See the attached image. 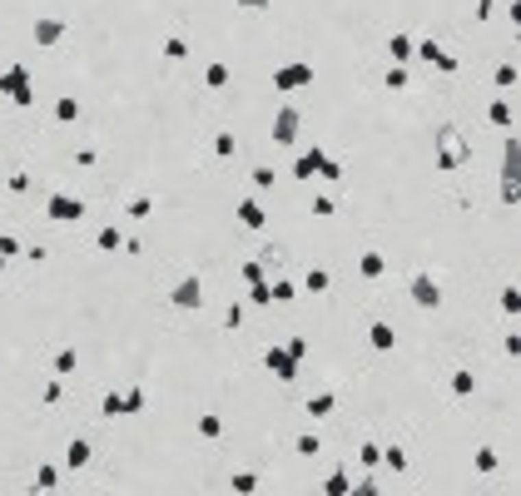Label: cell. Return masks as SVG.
<instances>
[{
	"mask_svg": "<svg viewBox=\"0 0 521 496\" xmlns=\"http://www.w3.org/2000/svg\"><path fill=\"white\" fill-rule=\"evenodd\" d=\"M502 203L507 209L521 203V139L516 134H507L502 144Z\"/></svg>",
	"mask_w": 521,
	"mask_h": 496,
	"instance_id": "6da1fadb",
	"label": "cell"
},
{
	"mask_svg": "<svg viewBox=\"0 0 521 496\" xmlns=\"http://www.w3.org/2000/svg\"><path fill=\"white\" fill-rule=\"evenodd\" d=\"M332 407H338V397H332V392H313V397L303 402V412H308L313 422H323V417H328Z\"/></svg>",
	"mask_w": 521,
	"mask_h": 496,
	"instance_id": "2e32d148",
	"label": "cell"
},
{
	"mask_svg": "<svg viewBox=\"0 0 521 496\" xmlns=\"http://www.w3.org/2000/svg\"><path fill=\"white\" fill-rule=\"evenodd\" d=\"M228 486H234L239 496H254L258 491V477H254V471H234V482H228Z\"/></svg>",
	"mask_w": 521,
	"mask_h": 496,
	"instance_id": "d6a6232c",
	"label": "cell"
},
{
	"mask_svg": "<svg viewBox=\"0 0 521 496\" xmlns=\"http://www.w3.org/2000/svg\"><path fill=\"white\" fill-rule=\"evenodd\" d=\"M298 288H308V293H328L332 278H328V268H308V278H303Z\"/></svg>",
	"mask_w": 521,
	"mask_h": 496,
	"instance_id": "4316f807",
	"label": "cell"
},
{
	"mask_svg": "<svg viewBox=\"0 0 521 496\" xmlns=\"http://www.w3.org/2000/svg\"><path fill=\"white\" fill-rule=\"evenodd\" d=\"M243 318H248V308H243V303H228V313H223V327H243Z\"/></svg>",
	"mask_w": 521,
	"mask_h": 496,
	"instance_id": "bcb514c9",
	"label": "cell"
},
{
	"mask_svg": "<svg viewBox=\"0 0 521 496\" xmlns=\"http://www.w3.org/2000/svg\"><path fill=\"white\" fill-rule=\"evenodd\" d=\"M358 457H363V467H378V462H383V447H378V442H363Z\"/></svg>",
	"mask_w": 521,
	"mask_h": 496,
	"instance_id": "f6af8a7d",
	"label": "cell"
},
{
	"mask_svg": "<svg viewBox=\"0 0 521 496\" xmlns=\"http://www.w3.org/2000/svg\"><path fill=\"white\" fill-rule=\"evenodd\" d=\"M164 60H189V45H184L179 35H169L164 40Z\"/></svg>",
	"mask_w": 521,
	"mask_h": 496,
	"instance_id": "f35d334b",
	"label": "cell"
},
{
	"mask_svg": "<svg viewBox=\"0 0 521 496\" xmlns=\"http://www.w3.org/2000/svg\"><path fill=\"white\" fill-rule=\"evenodd\" d=\"M124 214H130L134 223H139V219H149V214H154V199H144V194H139V199H130V209H124Z\"/></svg>",
	"mask_w": 521,
	"mask_h": 496,
	"instance_id": "8d00e7d4",
	"label": "cell"
},
{
	"mask_svg": "<svg viewBox=\"0 0 521 496\" xmlns=\"http://www.w3.org/2000/svg\"><path fill=\"white\" fill-rule=\"evenodd\" d=\"M472 159V144L462 139V129L457 124H437V164L442 169H467Z\"/></svg>",
	"mask_w": 521,
	"mask_h": 496,
	"instance_id": "7a4b0ae2",
	"label": "cell"
},
{
	"mask_svg": "<svg viewBox=\"0 0 521 496\" xmlns=\"http://www.w3.org/2000/svg\"><path fill=\"white\" fill-rule=\"evenodd\" d=\"M268 293H274V303H293V298H298V283H293V278H283V273H278L274 283H268Z\"/></svg>",
	"mask_w": 521,
	"mask_h": 496,
	"instance_id": "7402d4cb",
	"label": "cell"
},
{
	"mask_svg": "<svg viewBox=\"0 0 521 496\" xmlns=\"http://www.w3.org/2000/svg\"><path fill=\"white\" fill-rule=\"evenodd\" d=\"M447 387H452V397H472V392H476V372L472 367H457L452 377H447Z\"/></svg>",
	"mask_w": 521,
	"mask_h": 496,
	"instance_id": "e0dca14e",
	"label": "cell"
},
{
	"mask_svg": "<svg viewBox=\"0 0 521 496\" xmlns=\"http://www.w3.org/2000/svg\"><path fill=\"white\" fill-rule=\"evenodd\" d=\"M204 85H208V90H223V85H228V65H223V60H214V65L204 70Z\"/></svg>",
	"mask_w": 521,
	"mask_h": 496,
	"instance_id": "f1b7e54d",
	"label": "cell"
},
{
	"mask_svg": "<svg viewBox=\"0 0 521 496\" xmlns=\"http://www.w3.org/2000/svg\"><path fill=\"white\" fill-rule=\"evenodd\" d=\"M358 273L363 278H383L387 273V258L378 253V248H363V253H358Z\"/></svg>",
	"mask_w": 521,
	"mask_h": 496,
	"instance_id": "5bb4252c",
	"label": "cell"
},
{
	"mask_svg": "<svg viewBox=\"0 0 521 496\" xmlns=\"http://www.w3.org/2000/svg\"><path fill=\"white\" fill-rule=\"evenodd\" d=\"M318 174H323V179H332V184H338V179H343V164H338V159H332V154H328Z\"/></svg>",
	"mask_w": 521,
	"mask_h": 496,
	"instance_id": "f907efd6",
	"label": "cell"
},
{
	"mask_svg": "<svg viewBox=\"0 0 521 496\" xmlns=\"http://www.w3.org/2000/svg\"><path fill=\"white\" fill-rule=\"evenodd\" d=\"M45 214H50L55 223H80V219H85V199H75V194H50Z\"/></svg>",
	"mask_w": 521,
	"mask_h": 496,
	"instance_id": "5b68a950",
	"label": "cell"
},
{
	"mask_svg": "<svg viewBox=\"0 0 521 496\" xmlns=\"http://www.w3.org/2000/svg\"><path fill=\"white\" fill-rule=\"evenodd\" d=\"M412 55H422L427 65H437L442 75H457V70H462V60H457L452 50H442V45H437V40H422V45H412Z\"/></svg>",
	"mask_w": 521,
	"mask_h": 496,
	"instance_id": "52a82bcc",
	"label": "cell"
},
{
	"mask_svg": "<svg viewBox=\"0 0 521 496\" xmlns=\"http://www.w3.org/2000/svg\"><path fill=\"white\" fill-rule=\"evenodd\" d=\"M0 95H5L10 105L30 110V105H35V85H30V70H25V65H5V70H0Z\"/></svg>",
	"mask_w": 521,
	"mask_h": 496,
	"instance_id": "3957f363",
	"label": "cell"
},
{
	"mask_svg": "<svg viewBox=\"0 0 521 496\" xmlns=\"http://www.w3.org/2000/svg\"><path fill=\"white\" fill-rule=\"evenodd\" d=\"M487 119L496 124V129H511V124H516V114H511V105H507V99H492V110H487Z\"/></svg>",
	"mask_w": 521,
	"mask_h": 496,
	"instance_id": "603a6c76",
	"label": "cell"
},
{
	"mask_svg": "<svg viewBox=\"0 0 521 496\" xmlns=\"http://www.w3.org/2000/svg\"><path fill=\"white\" fill-rule=\"evenodd\" d=\"M496 467H502V451H496V447H476V471H482V477H492Z\"/></svg>",
	"mask_w": 521,
	"mask_h": 496,
	"instance_id": "484cf974",
	"label": "cell"
},
{
	"mask_svg": "<svg viewBox=\"0 0 521 496\" xmlns=\"http://www.w3.org/2000/svg\"><path fill=\"white\" fill-rule=\"evenodd\" d=\"M239 10H268V0H239Z\"/></svg>",
	"mask_w": 521,
	"mask_h": 496,
	"instance_id": "9f6ffc18",
	"label": "cell"
},
{
	"mask_svg": "<svg viewBox=\"0 0 521 496\" xmlns=\"http://www.w3.org/2000/svg\"><path fill=\"white\" fill-rule=\"evenodd\" d=\"M308 209H313V214H318V219H332V214H338V203H332V199H323V194H318V199H313V203H308Z\"/></svg>",
	"mask_w": 521,
	"mask_h": 496,
	"instance_id": "7dc6e473",
	"label": "cell"
},
{
	"mask_svg": "<svg viewBox=\"0 0 521 496\" xmlns=\"http://www.w3.org/2000/svg\"><path fill=\"white\" fill-rule=\"evenodd\" d=\"M348 496H383V486H378V482H372V477H367V482H358V486H352Z\"/></svg>",
	"mask_w": 521,
	"mask_h": 496,
	"instance_id": "816d5d0a",
	"label": "cell"
},
{
	"mask_svg": "<svg viewBox=\"0 0 521 496\" xmlns=\"http://www.w3.org/2000/svg\"><path fill=\"white\" fill-rule=\"evenodd\" d=\"M263 367L274 372L278 382H293V377H298V362L288 358V347H268V353H263Z\"/></svg>",
	"mask_w": 521,
	"mask_h": 496,
	"instance_id": "8fae6325",
	"label": "cell"
},
{
	"mask_svg": "<svg viewBox=\"0 0 521 496\" xmlns=\"http://www.w3.org/2000/svg\"><path fill=\"white\" fill-rule=\"evenodd\" d=\"M274 179H278L274 169H254V184H258V189H274Z\"/></svg>",
	"mask_w": 521,
	"mask_h": 496,
	"instance_id": "db71d44e",
	"label": "cell"
},
{
	"mask_svg": "<svg viewBox=\"0 0 521 496\" xmlns=\"http://www.w3.org/2000/svg\"><path fill=\"white\" fill-rule=\"evenodd\" d=\"M15 253H25V243L15 234H0V258H15Z\"/></svg>",
	"mask_w": 521,
	"mask_h": 496,
	"instance_id": "ee69618b",
	"label": "cell"
},
{
	"mask_svg": "<svg viewBox=\"0 0 521 496\" xmlns=\"http://www.w3.org/2000/svg\"><path fill=\"white\" fill-rule=\"evenodd\" d=\"M313 79H318V70H313L308 60H293V65H278L274 70V90H308Z\"/></svg>",
	"mask_w": 521,
	"mask_h": 496,
	"instance_id": "277c9868",
	"label": "cell"
},
{
	"mask_svg": "<svg viewBox=\"0 0 521 496\" xmlns=\"http://www.w3.org/2000/svg\"><path fill=\"white\" fill-rule=\"evenodd\" d=\"M65 30H70V25H65V20H60V15H40L35 25H30V35H35V45H40V50L60 45V40H65Z\"/></svg>",
	"mask_w": 521,
	"mask_h": 496,
	"instance_id": "ba28073f",
	"label": "cell"
},
{
	"mask_svg": "<svg viewBox=\"0 0 521 496\" xmlns=\"http://www.w3.org/2000/svg\"><path fill=\"white\" fill-rule=\"evenodd\" d=\"M70 372H80V353L75 347H60L55 353V377H70Z\"/></svg>",
	"mask_w": 521,
	"mask_h": 496,
	"instance_id": "cb8c5ba5",
	"label": "cell"
},
{
	"mask_svg": "<svg viewBox=\"0 0 521 496\" xmlns=\"http://www.w3.org/2000/svg\"><path fill=\"white\" fill-rule=\"evenodd\" d=\"M274 303V293H268V283H254L248 288V308H268Z\"/></svg>",
	"mask_w": 521,
	"mask_h": 496,
	"instance_id": "b9f144b4",
	"label": "cell"
},
{
	"mask_svg": "<svg viewBox=\"0 0 521 496\" xmlns=\"http://www.w3.org/2000/svg\"><path fill=\"white\" fill-rule=\"evenodd\" d=\"M55 119H60V124H75V119H80V99H75V95H60V99H55Z\"/></svg>",
	"mask_w": 521,
	"mask_h": 496,
	"instance_id": "d4e9b609",
	"label": "cell"
},
{
	"mask_svg": "<svg viewBox=\"0 0 521 496\" xmlns=\"http://www.w3.org/2000/svg\"><path fill=\"white\" fill-rule=\"evenodd\" d=\"M502 313H511V318H521V288H502Z\"/></svg>",
	"mask_w": 521,
	"mask_h": 496,
	"instance_id": "836d02e7",
	"label": "cell"
},
{
	"mask_svg": "<svg viewBox=\"0 0 521 496\" xmlns=\"http://www.w3.org/2000/svg\"><path fill=\"white\" fill-rule=\"evenodd\" d=\"M318 447H323V442H318V432H303V437L293 442V451H298V457H318Z\"/></svg>",
	"mask_w": 521,
	"mask_h": 496,
	"instance_id": "d590c367",
	"label": "cell"
},
{
	"mask_svg": "<svg viewBox=\"0 0 521 496\" xmlns=\"http://www.w3.org/2000/svg\"><path fill=\"white\" fill-rule=\"evenodd\" d=\"M298 129H303V114L293 110V105H278V114H274V144H293L298 139Z\"/></svg>",
	"mask_w": 521,
	"mask_h": 496,
	"instance_id": "8992f818",
	"label": "cell"
},
{
	"mask_svg": "<svg viewBox=\"0 0 521 496\" xmlns=\"http://www.w3.org/2000/svg\"><path fill=\"white\" fill-rule=\"evenodd\" d=\"M239 223H243V229H263V223H268V209H263V203L258 199H239Z\"/></svg>",
	"mask_w": 521,
	"mask_h": 496,
	"instance_id": "7c38bea8",
	"label": "cell"
},
{
	"mask_svg": "<svg viewBox=\"0 0 521 496\" xmlns=\"http://www.w3.org/2000/svg\"><path fill=\"white\" fill-rule=\"evenodd\" d=\"M95 243L104 248V253H119V248H124V243H119V229H114V223H104V229H99V238H95Z\"/></svg>",
	"mask_w": 521,
	"mask_h": 496,
	"instance_id": "4dcf8cb0",
	"label": "cell"
},
{
	"mask_svg": "<svg viewBox=\"0 0 521 496\" xmlns=\"http://www.w3.org/2000/svg\"><path fill=\"white\" fill-rule=\"evenodd\" d=\"M348 491H352V477H348V467L328 471V482H323V496H348Z\"/></svg>",
	"mask_w": 521,
	"mask_h": 496,
	"instance_id": "d6986e66",
	"label": "cell"
},
{
	"mask_svg": "<svg viewBox=\"0 0 521 496\" xmlns=\"http://www.w3.org/2000/svg\"><path fill=\"white\" fill-rule=\"evenodd\" d=\"M169 303H174V308H184V313H194V308H204V283H199V273L179 278V288L169 293Z\"/></svg>",
	"mask_w": 521,
	"mask_h": 496,
	"instance_id": "9c48e42d",
	"label": "cell"
},
{
	"mask_svg": "<svg viewBox=\"0 0 521 496\" xmlns=\"http://www.w3.org/2000/svg\"><path fill=\"white\" fill-rule=\"evenodd\" d=\"M0 273H5V258H0Z\"/></svg>",
	"mask_w": 521,
	"mask_h": 496,
	"instance_id": "6f0895ef",
	"label": "cell"
},
{
	"mask_svg": "<svg viewBox=\"0 0 521 496\" xmlns=\"http://www.w3.org/2000/svg\"><path fill=\"white\" fill-rule=\"evenodd\" d=\"M55 477H60V471H55L50 462H40V471H35V486H30V496H50V491H55Z\"/></svg>",
	"mask_w": 521,
	"mask_h": 496,
	"instance_id": "ffe728a7",
	"label": "cell"
},
{
	"mask_svg": "<svg viewBox=\"0 0 521 496\" xmlns=\"http://www.w3.org/2000/svg\"><path fill=\"white\" fill-rule=\"evenodd\" d=\"M283 347H288V358H293V362H303V358H308V338H288Z\"/></svg>",
	"mask_w": 521,
	"mask_h": 496,
	"instance_id": "c3c4849f",
	"label": "cell"
},
{
	"mask_svg": "<svg viewBox=\"0 0 521 496\" xmlns=\"http://www.w3.org/2000/svg\"><path fill=\"white\" fill-rule=\"evenodd\" d=\"M134 412H144V387H130V392H124V417H134Z\"/></svg>",
	"mask_w": 521,
	"mask_h": 496,
	"instance_id": "74e56055",
	"label": "cell"
},
{
	"mask_svg": "<svg viewBox=\"0 0 521 496\" xmlns=\"http://www.w3.org/2000/svg\"><path fill=\"white\" fill-rule=\"evenodd\" d=\"M239 278H243V283H248V288H254V283H268V268H263V263H258V258H248V263H243V268H239Z\"/></svg>",
	"mask_w": 521,
	"mask_h": 496,
	"instance_id": "f546056e",
	"label": "cell"
},
{
	"mask_svg": "<svg viewBox=\"0 0 521 496\" xmlns=\"http://www.w3.org/2000/svg\"><path fill=\"white\" fill-rule=\"evenodd\" d=\"M492 85H496V90H511V85H516V65H496Z\"/></svg>",
	"mask_w": 521,
	"mask_h": 496,
	"instance_id": "ab89813d",
	"label": "cell"
},
{
	"mask_svg": "<svg viewBox=\"0 0 521 496\" xmlns=\"http://www.w3.org/2000/svg\"><path fill=\"white\" fill-rule=\"evenodd\" d=\"M323 159H328L323 149H303V154H298V164H293V179H313V174L323 169Z\"/></svg>",
	"mask_w": 521,
	"mask_h": 496,
	"instance_id": "9a60e30c",
	"label": "cell"
},
{
	"mask_svg": "<svg viewBox=\"0 0 521 496\" xmlns=\"http://www.w3.org/2000/svg\"><path fill=\"white\" fill-rule=\"evenodd\" d=\"M492 10H496V0H476V20H492Z\"/></svg>",
	"mask_w": 521,
	"mask_h": 496,
	"instance_id": "11a10c76",
	"label": "cell"
},
{
	"mask_svg": "<svg viewBox=\"0 0 521 496\" xmlns=\"http://www.w3.org/2000/svg\"><path fill=\"white\" fill-rule=\"evenodd\" d=\"M367 343L378 347V353H392V347H398V327H392V323H372L367 327Z\"/></svg>",
	"mask_w": 521,
	"mask_h": 496,
	"instance_id": "4fadbf2b",
	"label": "cell"
},
{
	"mask_svg": "<svg viewBox=\"0 0 521 496\" xmlns=\"http://www.w3.org/2000/svg\"><path fill=\"white\" fill-rule=\"evenodd\" d=\"M383 85H387V90H407V65H392V70L383 75Z\"/></svg>",
	"mask_w": 521,
	"mask_h": 496,
	"instance_id": "60d3db41",
	"label": "cell"
},
{
	"mask_svg": "<svg viewBox=\"0 0 521 496\" xmlns=\"http://www.w3.org/2000/svg\"><path fill=\"white\" fill-rule=\"evenodd\" d=\"M412 303L417 308H442V288H437V278L432 273H412Z\"/></svg>",
	"mask_w": 521,
	"mask_h": 496,
	"instance_id": "30bf717a",
	"label": "cell"
},
{
	"mask_svg": "<svg viewBox=\"0 0 521 496\" xmlns=\"http://www.w3.org/2000/svg\"><path fill=\"white\" fill-rule=\"evenodd\" d=\"M383 462H387L392 471H407V451H402V447H383Z\"/></svg>",
	"mask_w": 521,
	"mask_h": 496,
	"instance_id": "7bdbcfd3",
	"label": "cell"
},
{
	"mask_svg": "<svg viewBox=\"0 0 521 496\" xmlns=\"http://www.w3.org/2000/svg\"><path fill=\"white\" fill-rule=\"evenodd\" d=\"M234 149H239V139L228 134V129H219V134H214V154H219V159H234Z\"/></svg>",
	"mask_w": 521,
	"mask_h": 496,
	"instance_id": "1f68e13d",
	"label": "cell"
},
{
	"mask_svg": "<svg viewBox=\"0 0 521 496\" xmlns=\"http://www.w3.org/2000/svg\"><path fill=\"white\" fill-rule=\"evenodd\" d=\"M60 397H65V392H60V382H45V387H40V402H45V407H55Z\"/></svg>",
	"mask_w": 521,
	"mask_h": 496,
	"instance_id": "681fc988",
	"label": "cell"
},
{
	"mask_svg": "<svg viewBox=\"0 0 521 496\" xmlns=\"http://www.w3.org/2000/svg\"><path fill=\"white\" fill-rule=\"evenodd\" d=\"M10 189H15V194H25V189H30V174H25V169H15V174H10Z\"/></svg>",
	"mask_w": 521,
	"mask_h": 496,
	"instance_id": "f5cc1de1",
	"label": "cell"
},
{
	"mask_svg": "<svg viewBox=\"0 0 521 496\" xmlns=\"http://www.w3.org/2000/svg\"><path fill=\"white\" fill-rule=\"evenodd\" d=\"M99 417H124V397H119V392H104V402H99Z\"/></svg>",
	"mask_w": 521,
	"mask_h": 496,
	"instance_id": "e575fe53",
	"label": "cell"
},
{
	"mask_svg": "<svg viewBox=\"0 0 521 496\" xmlns=\"http://www.w3.org/2000/svg\"><path fill=\"white\" fill-rule=\"evenodd\" d=\"M219 432H223V417H219V412H199V437H208V442H214Z\"/></svg>",
	"mask_w": 521,
	"mask_h": 496,
	"instance_id": "83f0119b",
	"label": "cell"
},
{
	"mask_svg": "<svg viewBox=\"0 0 521 496\" xmlns=\"http://www.w3.org/2000/svg\"><path fill=\"white\" fill-rule=\"evenodd\" d=\"M90 457H95V447H90L85 437H75V442L65 447V467H75V471H80V467H90Z\"/></svg>",
	"mask_w": 521,
	"mask_h": 496,
	"instance_id": "ac0fdd59",
	"label": "cell"
},
{
	"mask_svg": "<svg viewBox=\"0 0 521 496\" xmlns=\"http://www.w3.org/2000/svg\"><path fill=\"white\" fill-rule=\"evenodd\" d=\"M387 55H392V65H407V60H412V40L398 30V35L387 40Z\"/></svg>",
	"mask_w": 521,
	"mask_h": 496,
	"instance_id": "44dd1931",
	"label": "cell"
}]
</instances>
